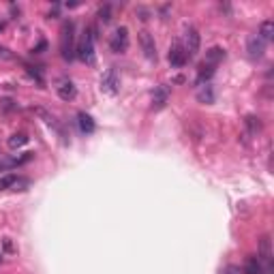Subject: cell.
Listing matches in <instances>:
<instances>
[{
  "instance_id": "6da1fadb",
  "label": "cell",
  "mask_w": 274,
  "mask_h": 274,
  "mask_svg": "<svg viewBox=\"0 0 274 274\" xmlns=\"http://www.w3.org/2000/svg\"><path fill=\"white\" fill-rule=\"evenodd\" d=\"M94 39H97V34H94V28L92 26H88V28L84 30V37H81L79 45H77V58L81 60V63L86 65H94Z\"/></svg>"
},
{
  "instance_id": "7a4b0ae2",
  "label": "cell",
  "mask_w": 274,
  "mask_h": 274,
  "mask_svg": "<svg viewBox=\"0 0 274 274\" xmlns=\"http://www.w3.org/2000/svg\"><path fill=\"white\" fill-rule=\"evenodd\" d=\"M60 56L65 60H73L75 56V24L65 22L60 30Z\"/></svg>"
},
{
  "instance_id": "3957f363",
  "label": "cell",
  "mask_w": 274,
  "mask_h": 274,
  "mask_svg": "<svg viewBox=\"0 0 274 274\" xmlns=\"http://www.w3.org/2000/svg\"><path fill=\"white\" fill-rule=\"evenodd\" d=\"M101 90L109 94V97H114V94L120 92V75L116 71V67H109L105 73H103L101 77Z\"/></svg>"
},
{
  "instance_id": "277c9868",
  "label": "cell",
  "mask_w": 274,
  "mask_h": 274,
  "mask_svg": "<svg viewBox=\"0 0 274 274\" xmlns=\"http://www.w3.org/2000/svg\"><path fill=\"white\" fill-rule=\"evenodd\" d=\"M109 50L114 54H125L129 50V28L127 26H118L114 30L112 39H109Z\"/></svg>"
},
{
  "instance_id": "5b68a950",
  "label": "cell",
  "mask_w": 274,
  "mask_h": 274,
  "mask_svg": "<svg viewBox=\"0 0 274 274\" xmlns=\"http://www.w3.org/2000/svg\"><path fill=\"white\" fill-rule=\"evenodd\" d=\"M30 187V180L17 174H6L0 178V191H26Z\"/></svg>"
},
{
  "instance_id": "8992f818",
  "label": "cell",
  "mask_w": 274,
  "mask_h": 274,
  "mask_svg": "<svg viewBox=\"0 0 274 274\" xmlns=\"http://www.w3.org/2000/svg\"><path fill=\"white\" fill-rule=\"evenodd\" d=\"M200 32H197L195 28H187V32H184V41H182V47L184 52H187V58H195L197 54H200Z\"/></svg>"
},
{
  "instance_id": "52a82bcc",
  "label": "cell",
  "mask_w": 274,
  "mask_h": 274,
  "mask_svg": "<svg viewBox=\"0 0 274 274\" xmlns=\"http://www.w3.org/2000/svg\"><path fill=\"white\" fill-rule=\"evenodd\" d=\"M187 63H189V58H187V52H184V47H182V41H174L169 47V65L174 68H180Z\"/></svg>"
},
{
  "instance_id": "ba28073f",
  "label": "cell",
  "mask_w": 274,
  "mask_h": 274,
  "mask_svg": "<svg viewBox=\"0 0 274 274\" xmlns=\"http://www.w3.org/2000/svg\"><path fill=\"white\" fill-rule=\"evenodd\" d=\"M139 45H141V52L143 56H146L148 60H154L156 63V43H154V37L146 30L139 32Z\"/></svg>"
},
{
  "instance_id": "9c48e42d",
  "label": "cell",
  "mask_w": 274,
  "mask_h": 274,
  "mask_svg": "<svg viewBox=\"0 0 274 274\" xmlns=\"http://www.w3.org/2000/svg\"><path fill=\"white\" fill-rule=\"evenodd\" d=\"M246 52H249V56L253 60H259L266 54V41H262L257 34H253V37L246 41Z\"/></svg>"
},
{
  "instance_id": "30bf717a",
  "label": "cell",
  "mask_w": 274,
  "mask_h": 274,
  "mask_svg": "<svg viewBox=\"0 0 274 274\" xmlns=\"http://www.w3.org/2000/svg\"><path fill=\"white\" fill-rule=\"evenodd\" d=\"M56 92H58V97L63 99V101H73L75 99V94H77V88H75V84L71 79H58V86H56Z\"/></svg>"
},
{
  "instance_id": "8fae6325",
  "label": "cell",
  "mask_w": 274,
  "mask_h": 274,
  "mask_svg": "<svg viewBox=\"0 0 274 274\" xmlns=\"http://www.w3.org/2000/svg\"><path fill=\"white\" fill-rule=\"evenodd\" d=\"M169 101V88L167 86H156L152 92V107L154 109H163Z\"/></svg>"
},
{
  "instance_id": "7c38bea8",
  "label": "cell",
  "mask_w": 274,
  "mask_h": 274,
  "mask_svg": "<svg viewBox=\"0 0 274 274\" xmlns=\"http://www.w3.org/2000/svg\"><path fill=\"white\" fill-rule=\"evenodd\" d=\"M77 125H79V131H81V133H86V135L94 133V129H97L94 120H92L86 112H79V114H77Z\"/></svg>"
},
{
  "instance_id": "4fadbf2b",
  "label": "cell",
  "mask_w": 274,
  "mask_h": 274,
  "mask_svg": "<svg viewBox=\"0 0 274 274\" xmlns=\"http://www.w3.org/2000/svg\"><path fill=\"white\" fill-rule=\"evenodd\" d=\"M244 274H266L257 255H249V259H246V264H244Z\"/></svg>"
},
{
  "instance_id": "5bb4252c",
  "label": "cell",
  "mask_w": 274,
  "mask_h": 274,
  "mask_svg": "<svg viewBox=\"0 0 274 274\" xmlns=\"http://www.w3.org/2000/svg\"><path fill=\"white\" fill-rule=\"evenodd\" d=\"M214 71H216V67H212V65H208V63H202L200 68H197V84L204 86L206 81H208L212 75H214Z\"/></svg>"
},
{
  "instance_id": "9a60e30c",
  "label": "cell",
  "mask_w": 274,
  "mask_h": 274,
  "mask_svg": "<svg viewBox=\"0 0 274 274\" xmlns=\"http://www.w3.org/2000/svg\"><path fill=\"white\" fill-rule=\"evenodd\" d=\"M223 58H225V50H221V47H210V50L206 52V60H204V63L216 67L218 63H223Z\"/></svg>"
},
{
  "instance_id": "2e32d148",
  "label": "cell",
  "mask_w": 274,
  "mask_h": 274,
  "mask_svg": "<svg viewBox=\"0 0 274 274\" xmlns=\"http://www.w3.org/2000/svg\"><path fill=\"white\" fill-rule=\"evenodd\" d=\"M32 159V152H26L24 156H15V159H4V161H0V169H11V167H19V165H24V163H28Z\"/></svg>"
},
{
  "instance_id": "e0dca14e",
  "label": "cell",
  "mask_w": 274,
  "mask_h": 274,
  "mask_svg": "<svg viewBox=\"0 0 274 274\" xmlns=\"http://www.w3.org/2000/svg\"><path fill=\"white\" fill-rule=\"evenodd\" d=\"M262 41H270L274 39V22L272 19H266V22L259 24V34H257Z\"/></svg>"
},
{
  "instance_id": "ac0fdd59",
  "label": "cell",
  "mask_w": 274,
  "mask_h": 274,
  "mask_svg": "<svg viewBox=\"0 0 274 274\" xmlns=\"http://www.w3.org/2000/svg\"><path fill=\"white\" fill-rule=\"evenodd\" d=\"M244 125H246V131H249L251 137H255L259 131H262V120H259L257 116H246Z\"/></svg>"
},
{
  "instance_id": "d6986e66",
  "label": "cell",
  "mask_w": 274,
  "mask_h": 274,
  "mask_svg": "<svg viewBox=\"0 0 274 274\" xmlns=\"http://www.w3.org/2000/svg\"><path fill=\"white\" fill-rule=\"evenodd\" d=\"M28 143V137H26V133H13L9 137V141H6V146H9L11 150H17V148H22Z\"/></svg>"
},
{
  "instance_id": "ffe728a7",
  "label": "cell",
  "mask_w": 274,
  "mask_h": 274,
  "mask_svg": "<svg viewBox=\"0 0 274 274\" xmlns=\"http://www.w3.org/2000/svg\"><path fill=\"white\" fill-rule=\"evenodd\" d=\"M197 99L202 103H214V90H212L210 84L206 86H200V90H197Z\"/></svg>"
},
{
  "instance_id": "44dd1931",
  "label": "cell",
  "mask_w": 274,
  "mask_h": 274,
  "mask_svg": "<svg viewBox=\"0 0 274 274\" xmlns=\"http://www.w3.org/2000/svg\"><path fill=\"white\" fill-rule=\"evenodd\" d=\"M97 17L101 19L103 24L112 22V4H103V6H99V11H97Z\"/></svg>"
},
{
  "instance_id": "7402d4cb",
  "label": "cell",
  "mask_w": 274,
  "mask_h": 274,
  "mask_svg": "<svg viewBox=\"0 0 274 274\" xmlns=\"http://www.w3.org/2000/svg\"><path fill=\"white\" fill-rule=\"evenodd\" d=\"M225 274H240V268H236V266H229V268L225 270Z\"/></svg>"
},
{
  "instance_id": "603a6c76",
  "label": "cell",
  "mask_w": 274,
  "mask_h": 274,
  "mask_svg": "<svg viewBox=\"0 0 274 274\" xmlns=\"http://www.w3.org/2000/svg\"><path fill=\"white\" fill-rule=\"evenodd\" d=\"M0 30H2V24H0Z\"/></svg>"
}]
</instances>
